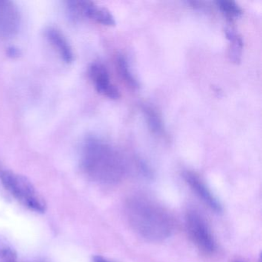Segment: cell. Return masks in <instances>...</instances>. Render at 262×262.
Listing matches in <instances>:
<instances>
[{
	"instance_id": "obj_1",
	"label": "cell",
	"mask_w": 262,
	"mask_h": 262,
	"mask_svg": "<svg viewBox=\"0 0 262 262\" xmlns=\"http://www.w3.org/2000/svg\"><path fill=\"white\" fill-rule=\"evenodd\" d=\"M80 162L87 177L103 185L121 182L128 170L125 159L115 147L94 136L84 142Z\"/></svg>"
},
{
	"instance_id": "obj_2",
	"label": "cell",
	"mask_w": 262,
	"mask_h": 262,
	"mask_svg": "<svg viewBox=\"0 0 262 262\" xmlns=\"http://www.w3.org/2000/svg\"><path fill=\"white\" fill-rule=\"evenodd\" d=\"M127 220L139 235L150 242L166 240L174 231V220L159 202L148 196H132L125 205Z\"/></svg>"
},
{
	"instance_id": "obj_3",
	"label": "cell",
	"mask_w": 262,
	"mask_h": 262,
	"mask_svg": "<svg viewBox=\"0 0 262 262\" xmlns=\"http://www.w3.org/2000/svg\"><path fill=\"white\" fill-rule=\"evenodd\" d=\"M0 179L4 188L23 206L36 213L47 211L46 201L30 179L9 170L1 172Z\"/></svg>"
},
{
	"instance_id": "obj_4",
	"label": "cell",
	"mask_w": 262,
	"mask_h": 262,
	"mask_svg": "<svg viewBox=\"0 0 262 262\" xmlns=\"http://www.w3.org/2000/svg\"><path fill=\"white\" fill-rule=\"evenodd\" d=\"M185 226L190 239L199 251L208 255H212L217 251L215 237L208 222L199 211L190 210L187 212Z\"/></svg>"
},
{
	"instance_id": "obj_5",
	"label": "cell",
	"mask_w": 262,
	"mask_h": 262,
	"mask_svg": "<svg viewBox=\"0 0 262 262\" xmlns=\"http://www.w3.org/2000/svg\"><path fill=\"white\" fill-rule=\"evenodd\" d=\"M21 15L17 5L9 0H0V36L12 39L19 33Z\"/></svg>"
},
{
	"instance_id": "obj_6",
	"label": "cell",
	"mask_w": 262,
	"mask_h": 262,
	"mask_svg": "<svg viewBox=\"0 0 262 262\" xmlns=\"http://www.w3.org/2000/svg\"><path fill=\"white\" fill-rule=\"evenodd\" d=\"M73 11L77 20L86 17L107 27H114L116 20L110 10L90 1H73Z\"/></svg>"
},
{
	"instance_id": "obj_7",
	"label": "cell",
	"mask_w": 262,
	"mask_h": 262,
	"mask_svg": "<svg viewBox=\"0 0 262 262\" xmlns=\"http://www.w3.org/2000/svg\"><path fill=\"white\" fill-rule=\"evenodd\" d=\"M184 179L188 184L193 192L212 211L216 213L222 211V205L219 199L211 192L210 188L207 186L204 181L195 173L186 171L183 173Z\"/></svg>"
},
{
	"instance_id": "obj_8",
	"label": "cell",
	"mask_w": 262,
	"mask_h": 262,
	"mask_svg": "<svg viewBox=\"0 0 262 262\" xmlns=\"http://www.w3.org/2000/svg\"><path fill=\"white\" fill-rule=\"evenodd\" d=\"M89 74L99 94L111 99H117L120 97L119 90L112 83L110 74L102 64L99 62L92 64L89 70Z\"/></svg>"
},
{
	"instance_id": "obj_9",
	"label": "cell",
	"mask_w": 262,
	"mask_h": 262,
	"mask_svg": "<svg viewBox=\"0 0 262 262\" xmlns=\"http://www.w3.org/2000/svg\"><path fill=\"white\" fill-rule=\"evenodd\" d=\"M45 36L62 60L67 64L73 63L74 61V53L63 33L55 27H50L45 30Z\"/></svg>"
},
{
	"instance_id": "obj_10",
	"label": "cell",
	"mask_w": 262,
	"mask_h": 262,
	"mask_svg": "<svg viewBox=\"0 0 262 262\" xmlns=\"http://www.w3.org/2000/svg\"><path fill=\"white\" fill-rule=\"evenodd\" d=\"M225 35L227 39L231 42L229 56L234 63H239L242 59V50H243V40L233 29H225Z\"/></svg>"
},
{
	"instance_id": "obj_11",
	"label": "cell",
	"mask_w": 262,
	"mask_h": 262,
	"mask_svg": "<svg viewBox=\"0 0 262 262\" xmlns=\"http://www.w3.org/2000/svg\"><path fill=\"white\" fill-rule=\"evenodd\" d=\"M143 112L146 116L147 122L150 130L155 134L162 135L163 133V125L156 110L152 107L144 105Z\"/></svg>"
},
{
	"instance_id": "obj_12",
	"label": "cell",
	"mask_w": 262,
	"mask_h": 262,
	"mask_svg": "<svg viewBox=\"0 0 262 262\" xmlns=\"http://www.w3.org/2000/svg\"><path fill=\"white\" fill-rule=\"evenodd\" d=\"M117 67L119 75L122 76L123 80L128 84L130 87L136 89L139 87V82L137 79L132 74L131 70L128 67V62L123 56H119L117 58Z\"/></svg>"
},
{
	"instance_id": "obj_13",
	"label": "cell",
	"mask_w": 262,
	"mask_h": 262,
	"mask_svg": "<svg viewBox=\"0 0 262 262\" xmlns=\"http://www.w3.org/2000/svg\"><path fill=\"white\" fill-rule=\"evenodd\" d=\"M0 262H17V253L7 239L0 234Z\"/></svg>"
},
{
	"instance_id": "obj_14",
	"label": "cell",
	"mask_w": 262,
	"mask_h": 262,
	"mask_svg": "<svg viewBox=\"0 0 262 262\" xmlns=\"http://www.w3.org/2000/svg\"><path fill=\"white\" fill-rule=\"evenodd\" d=\"M216 5L219 7L220 11L229 19L239 17L242 14V9L233 1H227V0L217 1Z\"/></svg>"
},
{
	"instance_id": "obj_15",
	"label": "cell",
	"mask_w": 262,
	"mask_h": 262,
	"mask_svg": "<svg viewBox=\"0 0 262 262\" xmlns=\"http://www.w3.org/2000/svg\"><path fill=\"white\" fill-rule=\"evenodd\" d=\"M7 55L8 57L11 58V59H18L22 55V52H21L20 49L18 48L17 47L10 46L7 49Z\"/></svg>"
},
{
	"instance_id": "obj_16",
	"label": "cell",
	"mask_w": 262,
	"mask_h": 262,
	"mask_svg": "<svg viewBox=\"0 0 262 262\" xmlns=\"http://www.w3.org/2000/svg\"><path fill=\"white\" fill-rule=\"evenodd\" d=\"M93 262H113L111 260H108L105 257H102V256H95L93 258Z\"/></svg>"
},
{
	"instance_id": "obj_17",
	"label": "cell",
	"mask_w": 262,
	"mask_h": 262,
	"mask_svg": "<svg viewBox=\"0 0 262 262\" xmlns=\"http://www.w3.org/2000/svg\"><path fill=\"white\" fill-rule=\"evenodd\" d=\"M30 262H42V261H30Z\"/></svg>"
},
{
	"instance_id": "obj_18",
	"label": "cell",
	"mask_w": 262,
	"mask_h": 262,
	"mask_svg": "<svg viewBox=\"0 0 262 262\" xmlns=\"http://www.w3.org/2000/svg\"><path fill=\"white\" fill-rule=\"evenodd\" d=\"M236 262H242V261H236Z\"/></svg>"
}]
</instances>
